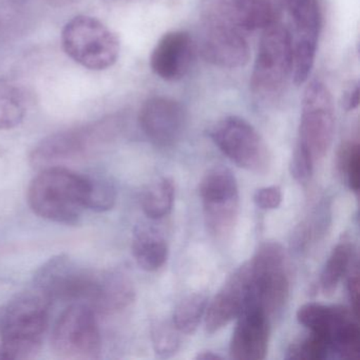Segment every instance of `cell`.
I'll use <instances>...</instances> for the list:
<instances>
[{
    "label": "cell",
    "mask_w": 360,
    "mask_h": 360,
    "mask_svg": "<svg viewBox=\"0 0 360 360\" xmlns=\"http://www.w3.org/2000/svg\"><path fill=\"white\" fill-rule=\"evenodd\" d=\"M89 182L60 166L39 170L28 188V203L34 214L58 224L79 222L88 210Z\"/></svg>",
    "instance_id": "obj_1"
},
{
    "label": "cell",
    "mask_w": 360,
    "mask_h": 360,
    "mask_svg": "<svg viewBox=\"0 0 360 360\" xmlns=\"http://www.w3.org/2000/svg\"><path fill=\"white\" fill-rule=\"evenodd\" d=\"M51 304L33 288L10 301L0 322L3 359H31L37 356L48 328Z\"/></svg>",
    "instance_id": "obj_2"
},
{
    "label": "cell",
    "mask_w": 360,
    "mask_h": 360,
    "mask_svg": "<svg viewBox=\"0 0 360 360\" xmlns=\"http://www.w3.org/2000/svg\"><path fill=\"white\" fill-rule=\"evenodd\" d=\"M117 131L119 121L110 117L56 132L35 146L30 155L31 165L41 170L84 159L110 143Z\"/></svg>",
    "instance_id": "obj_3"
},
{
    "label": "cell",
    "mask_w": 360,
    "mask_h": 360,
    "mask_svg": "<svg viewBox=\"0 0 360 360\" xmlns=\"http://www.w3.org/2000/svg\"><path fill=\"white\" fill-rule=\"evenodd\" d=\"M102 271H94L73 260L68 255H58L41 265L33 285L48 300L81 303L94 307L100 288Z\"/></svg>",
    "instance_id": "obj_4"
},
{
    "label": "cell",
    "mask_w": 360,
    "mask_h": 360,
    "mask_svg": "<svg viewBox=\"0 0 360 360\" xmlns=\"http://www.w3.org/2000/svg\"><path fill=\"white\" fill-rule=\"evenodd\" d=\"M62 46L71 60L88 70H107L120 56L117 35L91 16H75L67 22L63 29Z\"/></svg>",
    "instance_id": "obj_5"
},
{
    "label": "cell",
    "mask_w": 360,
    "mask_h": 360,
    "mask_svg": "<svg viewBox=\"0 0 360 360\" xmlns=\"http://www.w3.org/2000/svg\"><path fill=\"white\" fill-rule=\"evenodd\" d=\"M51 345L62 359H98L102 351L98 314L81 303L69 304L54 326Z\"/></svg>",
    "instance_id": "obj_6"
},
{
    "label": "cell",
    "mask_w": 360,
    "mask_h": 360,
    "mask_svg": "<svg viewBox=\"0 0 360 360\" xmlns=\"http://www.w3.org/2000/svg\"><path fill=\"white\" fill-rule=\"evenodd\" d=\"M250 266V295L271 317L285 307L290 279L283 248L277 242H265L257 250Z\"/></svg>",
    "instance_id": "obj_7"
},
{
    "label": "cell",
    "mask_w": 360,
    "mask_h": 360,
    "mask_svg": "<svg viewBox=\"0 0 360 360\" xmlns=\"http://www.w3.org/2000/svg\"><path fill=\"white\" fill-rule=\"evenodd\" d=\"M292 75V37L274 22L264 29L252 70V92L261 98L275 96Z\"/></svg>",
    "instance_id": "obj_8"
},
{
    "label": "cell",
    "mask_w": 360,
    "mask_h": 360,
    "mask_svg": "<svg viewBox=\"0 0 360 360\" xmlns=\"http://www.w3.org/2000/svg\"><path fill=\"white\" fill-rule=\"evenodd\" d=\"M218 148L233 163L248 172L265 174L271 167V155L260 134L245 120L227 117L210 131Z\"/></svg>",
    "instance_id": "obj_9"
},
{
    "label": "cell",
    "mask_w": 360,
    "mask_h": 360,
    "mask_svg": "<svg viewBox=\"0 0 360 360\" xmlns=\"http://www.w3.org/2000/svg\"><path fill=\"white\" fill-rule=\"evenodd\" d=\"M334 132L335 111L330 92L321 82H311L303 96L298 144L317 162L330 149Z\"/></svg>",
    "instance_id": "obj_10"
},
{
    "label": "cell",
    "mask_w": 360,
    "mask_h": 360,
    "mask_svg": "<svg viewBox=\"0 0 360 360\" xmlns=\"http://www.w3.org/2000/svg\"><path fill=\"white\" fill-rule=\"evenodd\" d=\"M201 14L206 22L239 31L264 30L277 16L269 0H202Z\"/></svg>",
    "instance_id": "obj_11"
},
{
    "label": "cell",
    "mask_w": 360,
    "mask_h": 360,
    "mask_svg": "<svg viewBox=\"0 0 360 360\" xmlns=\"http://www.w3.org/2000/svg\"><path fill=\"white\" fill-rule=\"evenodd\" d=\"M269 316L257 303L250 290L231 337V357L237 360L264 359L269 347Z\"/></svg>",
    "instance_id": "obj_12"
},
{
    "label": "cell",
    "mask_w": 360,
    "mask_h": 360,
    "mask_svg": "<svg viewBox=\"0 0 360 360\" xmlns=\"http://www.w3.org/2000/svg\"><path fill=\"white\" fill-rule=\"evenodd\" d=\"M198 49L206 62L221 68H240L250 60V48L241 31L203 20Z\"/></svg>",
    "instance_id": "obj_13"
},
{
    "label": "cell",
    "mask_w": 360,
    "mask_h": 360,
    "mask_svg": "<svg viewBox=\"0 0 360 360\" xmlns=\"http://www.w3.org/2000/svg\"><path fill=\"white\" fill-rule=\"evenodd\" d=\"M141 128L145 136L160 147L179 142L186 124V115L180 103L165 96H153L143 104L140 111Z\"/></svg>",
    "instance_id": "obj_14"
},
{
    "label": "cell",
    "mask_w": 360,
    "mask_h": 360,
    "mask_svg": "<svg viewBox=\"0 0 360 360\" xmlns=\"http://www.w3.org/2000/svg\"><path fill=\"white\" fill-rule=\"evenodd\" d=\"M250 290V263L240 266L221 290L217 292L206 309V330L218 332L241 313Z\"/></svg>",
    "instance_id": "obj_15"
},
{
    "label": "cell",
    "mask_w": 360,
    "mask_h": 360,
    "mask_svg": "<svg viewBox=\"0 0 360 360\" xmlns=\"http://www.w3.org/2000/svg\"><path fill=\"white\" fill-rule=\"evenodd\" d=\"M195 44L184 31L164 35L153 49L150 67L164 81L174 82L184 77L191 69Z\"/></svg>",
    "instance_id": "obj_16"
},
{
    "label": "cell",
    "mask_w": 360,
    "mask_h": 360,
    "mask_svg": "<svg viewBox=\"0 0 360 360\" xmlns=\"http://www.w3.org/2000/svg\"><path fill=\"white\" fill-rule=\"evenodd\" d=\"M204 214L225 217L239 210V189L231 170L218 166L206 172L200 183Z\"/></svg>",
    "instance_id": "obj_17"
},
{
    "label": "cell",
    "mask_w": 360,
    "mask_h": 360,
    "mask_svg": "<svg viewBox=\"0 0 360 360\" xmlns=\"http://www.w3.org/2000/svg\"><path fill=\"white\" fill-rule=\"evenodd\" d=\"M134 283L127 275L120 271H102L94 311L98 315L119 313L134 302Z\"/></svg>",
    "instance_id": "obj_18"
},
{
    "label": "cell",
    "mask_w": 360,
    "mask_h": 360,
    "mask_svg": "<svg viewBox=\"0 0 360 360\" xmlns=\"http://www.w3.org/2000/svg\"><path fill=\"white\" fill-rule=\"evenodd\" d=\"M353 318H356L354 314L345 307L319 303H307L299 307L297 311L299 323L309 328L311 333L326 337L330 340V347L339 330Z\"/></svg>",
    "instance_id": "obj_19"
},
{
    "label": "cell",
    "mask_w": 360,
    "mask_h": 360,
    "mask_svg": "<svg viewBox=\"0 0 360 360\" xmlns=\"http://www.w3.org/2000/svg\"><path fill=\"white\" fill-rule=\"evenodd\" d=\"M286 9L295 27L292 46L317 48L321 28V9L318 0H285Z\"/></svg>",
    "instance_id": "obj_20"
},
{
    "label": "cell",
    "mask_w": 360,
    "mask_h": 360,
    "mask_svg": "<svg viewBox=\"0 0 360 360\" xmlns=\"http://www.w3.org/2000/svg\"><path fill=\"white\" fill-rule=\"evenodd\" d=\"M131 248L136 263L144 271H158L167 260V243L157 231L149 227H136Z\"/></svg>",
    "instance_id": "obj_21"
},
{
    "label": "cell",
    "mask_w": 360,
    "mask_h": 360,
    "mask_svg": "<svg viewBox=\"0 0 360 360\" xmlns=\"http://www.w3.org/2000/svg\"><path fill=\"white\" fill-rule=\"evenodd\" d=\"M26 113V98L22 90L10 82L0 79V130L18 127Z\"/></svg>",
    "instance_id": "obj_22"
},
{
    "label": "cell",
    "mask_w": 360,
    "mask_h": 360,
    "mask_svg": "<svg viewBox=\"0 0 360 360\" xmlns=\"http://www.w3.org/2000/svg\"><path fill=\"white\" fill-rule=\"evenodd\" d=\"M353 259V246L349 241H341L328 257L320 277V285L324 294L330 295L336 290L339 282L349 271Z\"/></svg>",
    "instance_id": "obj_23"
},
{
    "label": "cell",
    "mask_w": 360,
    "mask_h": 360,
    "mask_svg": "<svg viewBox=\"0 0 360 360\" xmlns=\"http://www.w3.org/2000/svg\"><path fill=\"white\" fill-rule=\"evenodd\" d=\"M174 201V183L169 179H161L151 184L143 193V212L148 218L159 220L169 214Z\"/></svg>",
    "instance_id": "obj_24"
},
{
    "label": "cell",
    "mask_w": 360,
    "mask_h": 360,
    "mask_svg": "<svg viewBox=\"0 0 360 360\" xmlns=\"http://www.w3.org/2000/svg\"><path fill=\"white\" fill-rule=\"evenodd\" d=\"M207 307V296L204 292H193L183 298L174 311V326L180 333L195 332Z\"/></svg>",
    "instance_id": "obj_25"
},
{
    "label": "cell",
    "mask_w": 360,
    "mask_h": 360,
    "mask_svg": "<svg viewBox=\"0 0 360 360\" xmlns=\"http://www.w3.org/2000/svg\"><path fill=\"white\" fill-rule=\"evenodd\" d=\"M26 8L14 0L0 1V43L18 37L26 26Z\"/></svg>",
    "instance_id": "obj_26"
},
{
    "label": "cell",
    "mask_w": 360,
    "mask_h": 360,
    "mask_svg": "<svg viewBox=\"0 0 360 360\" xmlns=\"http://www.w3.org/2000/svg\"><path fill=\"white\" fill-rule=\"evenodd\" d=\"M332 352L330 340L322 335L311 333L300 342L292 343L286 354V359L323 360Z\"/></svg>",
    "instance_id": "obj_27"
},
{
    "label": "cell",
    "mask_w": 360,
    "mask_h": 360,
    "mask_svg": "<svg viewBox=\"0 0 360 360\" xmlns=\"http://www.w3.org/2000/svg\"><path fill=\"white\" fill-rule=\"evenodd\" d=\"M89 182L88 210L103 212L111 210L117 201V191L109 179L104 176H87Z\"/></svg>",
    "instance_id": "obj_28"
},
{
    "label": "cell",
    "mask_w": 360,
    "mask_h": 360,
    "mask_svg": "<svg viewBox=\"0 0 360 360\" xmlns=\"http://www.w3.org/2000/svg\"><path fill=\"white\" fill-rule=\"evenodd\" d=\"M358 319L347 321L332 341V352L345 360H356L360 353V330Z\"/></svg>",
    "instance_id": "obj_29"
},
{
    "label": "cell",
    "mask_w": 360,
    "mask_h": 360,
    "mask_svg": "<svg viewBox=\"0 0 360 360\" xmlns=\"http://www.w3.org/2000/svg\"><path fill=\"white\" fill-rule=\"evenodd\" d=\"M179 330L174 323L159 320L151 326V338L155 353L163 358L172 357L176 353L181 345Z\"/></svg>",
    "instance_id": "obj_30"
},
{
    "label": "cell",
    "mask_w": 360,
    "mask_h": 360,
    "mask_svg": "<svg viewBox=\"0 0 360 360\" xmlns=\"http://www.w3.org/2000/svg\"><path fill=\"white\" fill-rule=\"evenodd\" d=\"M339 168L345 176L349 189L358 193L360 188V153L357 143H349L341 148Z\"/></svg>",
    "instance_id": "obj_31"
},
{
    "label": "cell",
    "mask_w": 360,
    "mask_h": 360,
    "mask_svg": "<svg viewBox=\"0 0 360 360\" xmlns=\"http://www.w3.org/2000/svg\"><path fill=\"white\" fill-rule=\"evenodd\" d=\"M315 162L301 145H297L290 162V174L299 183H307L313 174Z\"/></svg>",
    "instance_id": "obj_32"
},
{
    "label": "cell",
    "mask_w": 360,
    "mask_h": 360,
    "mask_svg": "<svg viewBox=\"0 0 360 360\" xmlns=\"http://www.w3.org/2000/svg\"><path fill=\"white\" fill-rule=\"evenodd\" d=\"M254 202L263 210H276L282 202V191L278 186L263 187L254 195Z\"/></svg>",
    "instance_id": "obj_33"
},
{
    "label": "cell",
    "mask_w": 360,
    "mask_h": 360,
    "mask_svg": "<svg viewBox=\"0 0 360 360\" xmlns=\"http://www.w3.org/2000/svg\"><path fill=\"white\" fill-rule=\"evenodd\" d=\"M357 266L354 267L347 279V292L351 301L352 313L356 318H359V277H358Z\"/></svg>",
    "instance_id": "obj_34"
},
{
    "label": "cell",
    "mask_w": 360,
    "mask_h": 360,
    "mask_svg": "<svg viewBox=\"0 0 360 360\" xmlns=\"http://www.w3.org/2000/svg\"><path fill=\"white\" fill-rule=\"evenodd\" d=\"M359 105V87L355 86L347 91L345 98V107L347 110L351 111L357 108Z\"/></svg>",
    "instance_id": "obj_35"
},
{
    "label": "cell",
    "mask_w": 360,
    "mask_h": 360,
    "mask_svg": "<svg viewBox=\"0 0 360 360\" xmlns=\"http://www.w3.org/2000/svg\"><path fill=\"white\" fill-rule=\"evenodd\" d=\"M222 356L218 355V354H214V352H202L199 355L195 357V359H201V360H217V359H222Z\"/></svg>",
    "instance_id": "obj_36"
},
{
    "label": "cell",
    "mask_w": 360,
    "mask_h": 360,
    "mask_svg": "<svg viewBox=\"0 0 360 360\" xmlns=\"http://www.w3.org/2000/svg\"><path fill=\"white\" fill-rule=\"evenodd\" d=\"M50 5L54 7H63V6L69 5V4L75 3L77 0H46Z\"/></svg>",
    "instance_id": "obj_37"
}]
</instances>
